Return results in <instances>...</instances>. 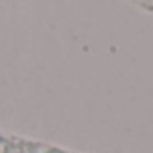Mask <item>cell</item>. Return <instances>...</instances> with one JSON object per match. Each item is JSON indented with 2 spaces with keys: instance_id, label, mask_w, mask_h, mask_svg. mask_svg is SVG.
<instances>
[{
  "instance_id": "6da1fadb",
  "label": "cell",
  "mask_w": 153,
  "mask_h": 153,
  "mask_svg": "<svg viewBox=\"0 0 153 153\" xmlns=\"http://www.w3.org/2000/svg\"><path fill=\"white\" fill-rule=\"evenodd\" d=\"M43 153H65V151H59V149H56V148H49V146H47Z\"/></svg>"
}]
</instances>
